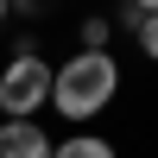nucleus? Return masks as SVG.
I'll return each instance as SVG.
<instances>
[{
  "label": "nucleus",
  "mask_w": 158,
  "mask_h": 158,
  "mask_svg": "<svg viewBox=\"0 0 158 158\" xmlns=\"http://www.w3.org/2000/svg\"><path fill=\"white\" fill-rule=\"evenodd\" d=\"M120 101V57L114 51H70L63 63H51V108L70 133L95 127L101 114Z\"/></svg>",
  "instance_id": "f257e3e1"
},
{
  "label": "nucleus",
  "mask_w": 158,
  "mask_h": 158,
  "mask_svg": "<svg viewBox=\"0 0 158 158\" xmlns=\"http://www.w3.org/2000/svg\"><path fill=\"white\" fill-rule=\"evenodd\" d=\"M108 25L133 38V51H139V57H152V51H158V32H152V25H158V6H152V0H133V6H120Z\"/></svg>",
  "instance_id": "20e7f679"
},
{
  "label": "nucleus",
  "mask_w": 158,
  "mask_h": 158,
  "mask_svg": "<svg viewBox=\"0 0 158 158\" xmlns=\"http://www.w3.org/2000/svg\"><path fill=\"white\" fill-rule=\"evenodd\" d=\"M76 51H114V25H108V13H89V19L76 25Z\"/></svg>",
  "instance_id": "423d86ee"
},
{
  "label": "nucleus",
  "mask_w": 158,
  "mask_h": 158,
  "mask_svg": "<svg viewBox=\"0 0 158 158\" xmlns=\"http://www.w3.org/2000/svg\"><path fill=\"white\" fill-rule=\"evenodd\" d=\"M51 146L44 120H0V158H51Z\"/></svg>",
  "instance_id": "7ed1b4c3"
},
{
  "label": "nucleus",
  "mask_w": 158,
  "mask_h": 158,
  "mask_svg": "<svg viewBox=\"0 0 158 158\" xmlns=\"http://www.w3.org/2000/svg\"><path fill=\"white\" fill-rule=\"evenodd\" d=\"M51 158H120V146L108 133H95V127H82V133H63L51 146Z\"/></svg>",
  "instance_id": "39448f33"
},
{
  "label": "nucleus",
  "mask_w": 158,
  "mask_h": 158,
  "mask_svg": "<svg viewBox=\"0 0 158 158\" xmlns=\"http://www.w3.org/2000/svg\"><path fill=\"white\" fill-rule=\"evenodd\" d=\"M6 25H13V13H6V0H0V32H6Z\"/></svg>",
  "instance_id": "0eeeda50"
},
{
  "label": "nucleus",
  "mask_w": 158,
  "mask_h": 158,
  "mask_svg": "<svg viewBox=\"0 0 158 158\" xmlns=\"http://www.w3.org/2000/svg\"><path fill=\"white\" fill-rule=\"evenodd\" d=\"M44 108H51V57L25 32L0 63V120H44Z\"/></svg>",
  "instance_id": "f03ea898"
}]
</instances>
